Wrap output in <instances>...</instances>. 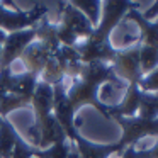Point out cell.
I'll use <instances>...</instances> for the list:
<instances>
[{
	"label": "cell",
	"instance_id": "obj_1",
	"mask_svg": "<svg viewBox=\"0 0 158 158\" xmlns=\"http://www.w3.org/2000/svg\"><path fill=\"white\" fill-rule=\"evenodd\" d=\"M131 9H139V4L129 2V0L102 2V15H100L99 26L94 29L89 39H83L75 46L77 53L80 55V60L83 63L102 61L109 63V65L112 63L117 49L110 43V34Z\"/></svg>",
	"mask_w": 158,
	"mask_h": 158
},
{
	"label": "cell",
	"instance_id": "obj_2",
	"mask_svg": "<svg viewBox=\"0 0 158 158\" xmlns=\"http://www.w3.org/2000/svg\"><path fill=\"white\" fill-rule=\"evenodd\" d=\"M106 83H114L116 87H123V82L114 75L112 66L109 63H83L80 75L73 78L70 87L66 89V97L77 112L83 106H90L95 110H99L106 119H110L107 104L99 99V90Z\"/></svg>",
	"mask_w": 158,
	"mask_h": 158
},
{
	"label": "cell",
	"instance_id": "obj_3",
	"mask_svg": "<svg viewBox=\"0 0 158 158\" xmlns=\"http://www.w3.org/2000/svg\"><path fill=\"white\" fill-rule=\"evenodd\" d=\"M60 5H61V17H60V22L56 24L60 44L75 48L80 41L89 39L92 36L94 26L70 2H63Z\"/></svg>",
	"mask_w": 158,
	"mask_h": 158
},
{
	"label": "cell",
	"instance_id": "obj_4",
	"mask_svg": "<svg viewBox=\"0 0 158 158\" xmlns=\"http://www.w3.org/2000/svg\"><path fill=\"white\" fill-rule=\"evenodd\" d=\"M121 127V138L116 141L119 151H123L127 146H136L138 141L143 138H158V117L156 119H144L139 116L133 117H112Z\"/></svg>",
	"mask_w": 158,
	"mask_h": 158
},
{
	"label": "cell",
	"instance_id": "obj_5",
	"mask_svg": "<svg viewBox=\"0 0 158 158\" xmlns=\"http://www.w3.org/2000/svg\"><path fill=\"white\" fill-rule=\"evenodd\" d=\"M46 14H48V5L43 2L36 4L29 10H21V9L10 10L4 5V2H0V31L10 34V32L31 29L39 24V21L44 19Z\"/></svg>",
	"mask_w": 158,
	"mask_h": 158
},
{
	"label": "cell",
	"instance_id": "obj_6",
	"mask_svg": "<svg viewBox=\"0 0 158 158\" xmlns=\"http://www.w3.org/2000/svg\"><path fill=\"white\" fill-rule=\"evenodd\" d=\"M112 72L121 82H126V85H139L143 73H141V65H139V43L136 44L126 46L123 49H117L112 63Z\"/></svg>",
	"mask_w": 158,
	"mask_h": 158
},
{
	"label": "cell",
	"instance_id": "obj_7",
	"mask_svg": "<svg viewBox=\"0 0 158 158\" xmlns=\"http://www.w3.org/2000/svg\"><path fill=\"white\" fill-rule=\"evenodd\" d=\"M53 116L56 117L60 126L63 127L68 141L73 143L77 133H78L80 123H77V119H75L77 110L72 107L68 97H66L65 83H58V85L53 87Z\"/></svg>",
	"mask_w": 158,
	"mask_h": 158
},
{
	"label": "cell",
	"instance_id": "obj_8",
	"mask_svg": "<svg viewBox=\"0 0 158 158\" xmlns=\"http://www.w3.org/2000/svg\"><path fill=\"white\" fill-rule=\"evenodd\" d=\"M31 109L34 112V123L29 127V134L32 136V144L36 146L39 139V131L53 114V87L38 82L31 99Z\"/></svg>",
	"mask_w": 158,
	"mask_h": 158
},
{
	"label": "cell",
	"instance_id": "obj_9",
	"mask_svg": "<svg viewBox=\"0 0 158 158\" xmlns=\"http://www.w3.org/2000/svg\"><path fill=\"white\" fill-rule=\"evenodd\" d=\"M36 26L31 29L10 32L5 36V41L2 44V53H0V70L12 68V63L17 61L24 53V49L32 41H36Z\"/></svg>",
	"mask_w": 158,
	"mask_h": 158
},
{
	"label": "cell",
	"instance_id": "obj_10",
	"mask_svg": "<svg viewBox=\"0 0 158 158\" xmlns=\"http://www.w3.org/2000/svg\"><path fill=\"white\" fill-rule=\"evenodd\" d=\"M72 144L75 146L80 158H110L112 155L121 153L117 143H95V141L87 139L80 131L77 133Z\"/></svg>",
	"mask_w": 158,
	"mask_h": 158
},
{
	"label": "cell",
	"instance_id": "obj_11",
	"mask_svg": "<svg viewBox=\"0 0 158 158\" xmlns=\"http://www.w3.org/2000/svg\"><path fill=\"white\" fill-rule=\"evenodd\" d=\"M51 56H53V53L49 51L43 43L32 41L31 44L24 49V53L21 55L19 60H21V63L24 65V72L39 77L43 66L46 65V61H48Z\"/></svg>",
	"mask_w": 158,
	"mask_h": 158
},
{
	"label": "cell",
	"instance_id": "obj_12",
	"mask_svg": "<svg viewBox=\"0 0 158 158\" xmlns=\"http://www.w3.org/2000/svg\"><path fill=\"white\" fill-rule=\"evenodd\" d=\"M124 19L133 21L134 24L139 27V44L143 46H150V48H156L158 49V17L155 21H146L143 17L139 9H131Z\"/></svg>",
	"mask_w": 158,
	"mask_h": 158
},
{
	"label": "cell",
	"instance_id": "obj_13",
	"mask_svg": "<svg viewBox=\"0 0 158 158\" xmlns=\"http://www.w3.org/2000/svg\"><path fill=\"white\" fill-rule=\"evenodd\" d=\"M139 97H141V89L139 85H126V94L119 104H107L110 119L116 116L121 117H133L138 116V107H139Z\"/></svg>",
	"mask_w": 158,
	"mask_h": 158
},
{
	"label": "cell",
	"instance_id": "obj_14",
	"mask_svg": "<svg viewBox=\"0 0 158 158\" xmlns=\"http://www.w3.org/2000/svg\"><path fill=\"white\" fill-rule=\"evenodd\" d=\"M58 63L61 65L63 72H65V77H68L70 80L77 78L82 72V66H83V61L80 60V55L77 53L75 48H70V46H60V49L55 53Z\"/></svg>",
	"mask_w": 158,
	"mask_h": 158
},
{
	"label": "cell",
	"instance_id": "obj_15",
	"mask_svg": "<svg viewBox=\"0 0 158 158\" xmlns=\"http://www.w3.org/2000/svg\"><path fill=\"white\" fill-rule=\"evenodd\" d=\"M36 41L43 43L49 51L55 55L60 49V39H58V31H56V24L49 22L48 19H41L39 24L36 26Z\"/></svg>",
	"mask_w": 158,
	"mask_h": 158
},
{
	"label": "cell",
	"instance_id": "obj_16",
	"mask_svg": "<svg viewBox=\"0 0 158 158\" xmlns=\"http://www.w3.org/2000/svg\"><path fill=\"white\" fill-rule=\"evenodd\" d=\"M19 136H21V133L15 129V126L7 117L0 126V158L12 156V150H14V144Z\"/></svg>",
	"mask_w": 158,
	"mask_h": 158
},
{
	"label": "cell",
	"instance_id": "obj_17",
	"mask_svg": "<svg viewBox=\"0 0 158 158\" xmlns=\"http://www.w3.org/2000/svg\"><path fill=\"white\" fill-rule=\"evenodd\" d=\"M31 107V97L21 95V94L7 92L0 99V116L7 119V116L19 109H29Z\"/></svg>",
	"mask_w": 158,
	"mask_h": 158
},
{
	"label": "cell",
	"instance_id": "obj_18",
	"mask_svg": "<svg viewBox=\"0 0 158 158\" xmlns=\"http://www.w3.org/2000/svg\"><path fill=\"white\" fill-rule=\"evenodd\" d=\"M65 78H66L65 72H63L61 65L58 63V60L55 56H51L46 61V65L43 66L41 73H39V82L46 83L49 87H55L58 83H65Z\"/></svg>",
	"mask_w": 158,
	"mask_h": 158
},
{
	"label": "cell",
	"instance_id": "obj_19",
	"mask_svg": "<svg viewBox=\"0 0 158 158\" xmlns=\"http://www.w3.org/2000/svg\"><path fill=\"white\" fill-rule=\"evenodd\" d=\"M70 4L75 9H78L83 15L90 21L94 29L99 26L100 15H102V2L100 0H72Z\"/></svg>",
	"mask_w": 158,
	"mask_h": 158
},
{
	"label": "cell",
	"instance_id": "obj_20",
	"mask_svg": "<svg viewBox=\"0 0 158 158\" xmlns=\"http://www.w3.org/2000/svg\"><path fill=\"white\" fill-rule=\"evenodd\" d=\"M72 150V143L68 139L56 141L48 148H39L34 146V158H68V153Z\"/></svg>",
	"mask_w": 158,
	"mask_h": 158
},
{
	"label": "cell",
	"instance_id": "obj_21",
	"mask_svg": "<svg viewBox=\"0 0 158 158\" xmlns=\"http://www.w3.org/2000/svg\"><path fill=\"white\" fill-rule=\"evenodd\" d=\"M138 116L144 117V119H156L158 117V95L156 94L143 92V90H141Z\"/></svg>",
	"mask_w": 158,
	"mask_h": 158
},
{
	"label": "cell",
	"instance_id": "obj_22",
	"mask_svg": "<svg viewBox=\"0 0 158 158\" xmlns=\"http://www.w3.org/2000/svg\"><path fill=\"white\" fill-rule=\"evenodd\" d=\"M139 65H141V73H143V77L148 75V73H151L158 66V49L139 44Z\"/></svg>",
	"mask_w": 158,
	"mask_h": 158
},
{
	"label": "cell",
	"instance_id": "obj_23",
	"mask_svg": "<svg viewBox=\"0 0 158 158\" xmlns=\"http://www.w3.org/2000/svg\"><path fill=\"white\" fill-rule=\"evenodd\" d=\"M10 158H34V144L27 143L22 136L17 138Z\"/></svg>",
	"mask_w": 158,
	"mask_h": 158
},
{
	"label": "cell",
	"instance_id": "obj_24",
	"mask_svg": "<svg viewBox=\"0 0 158 158\" xmlns=\"http://www.w3.org/2000/svg\"><path fill=\"white\" fill-rule=\"evenodd\" d=\"M139 89L143 90V92L158 94V66L151 73H148V75H144L143 78H141Z\"/></svg>",
	"mask_w": 158,
	"mask_h": 158
},
{
	"label": "cell",
	"instance_id": "obj_25",
	"mask_svg": "<svg viewBox=\"0 0 158 158\" xmlns=\"http://www.w3.org/2000/svg\"><path fill=\"white\" fill-rule=\"evenodd\" d=\"M14 80H15V73L12 72V68L0 70V99H2L7 92L12 90Z\"/></svg>",
	"mask_w": 158,
	"mask_h": 158
},
{
	"label": "cell",
	"instance_id": "obj_26",
	"mask_svg": "<svg viewBox=\"0 0 158 158\" xmlns=\"http://www.w3.org/2000/svg\"><path fill=\"white\" fill-rule=\"evenodd\" d=\"M136 156L138 158H158V138H156V141H155L153 146L141 148V150L136 148Z\"/></svg>",
	"mask_w": 158,
	"mask_h": 158
},
{
	"label": "cell",
	"instance_id": "obj_27",
	"mask_svg": "<svg viewBox=\"0 0 158 158\" xmlns=\"http://www.w3.org/2000/svg\"><path fill=\"white\" fill-rule=\"evenodd\" d=\"M143 14V17L146 19V21H155V19L158 17V2H155L153 5H151V9H148L146 12H141Z\"/></svg>",
	"mask_w": 158,
	"mask_h": 158
},
{
	"label": "cell",
	"instance_id": "obj_28",
	"mask_svg": "<svg viewBox=\"0 0 158 158\" xmlns=\"http://www.w3.org/2000/svg\"><path fill=\"white\" fill-rule=\"evenodd\" d=\"M121 158H138L136 156V146H127L121 151Z\"/></svg>",
	"mask_w": 158,
	"mask_h": 158
},
{
	"label": "cell",
	"instance_id": "obj_29",
	"mask_svg": "<svg viewBox=\"0 0 158 158\" xmlns=\"http://www.w3.org/2000/svg\"><path fill=\"white\" fill-rule=\"evenodd\" d=\"M68 158H80V155L77 153V150H75L73 144H72V150H70V153H68Z\"/></svg>",
	"mask_w": 158,
	"mask_h": 158
},
{
	"label": "cell",
	"instance_id": "obj_30",
	"mask_svg": "<svg viewBox=\"0 0 158 158\" xmlns=\"http://www.w3.org/2000/svg\"><path fill=\"white\" fill-rule=\"evenodd\" d=\"M5 32L4 31H0V53H2V44H4V41H5Z\"/></svg>",
	"mask_w": 158,
	"mask_h": 158
},
{
	"label": "cell",
	"instance_id": "obj_31",
	"mask_svg": "<svg viewBox=\"0 0 158 158\" xmlns=\"http://www.w3.org/2000/svg\"><path fill=\"white\" fill-rule=\"evenodd\" d=\"M4 121H5V119H4L2 116H0V126H2V123H4Z\"/></svg>",
	"mask_w": 158,
	"mask_h": 158
}]
</instances>
